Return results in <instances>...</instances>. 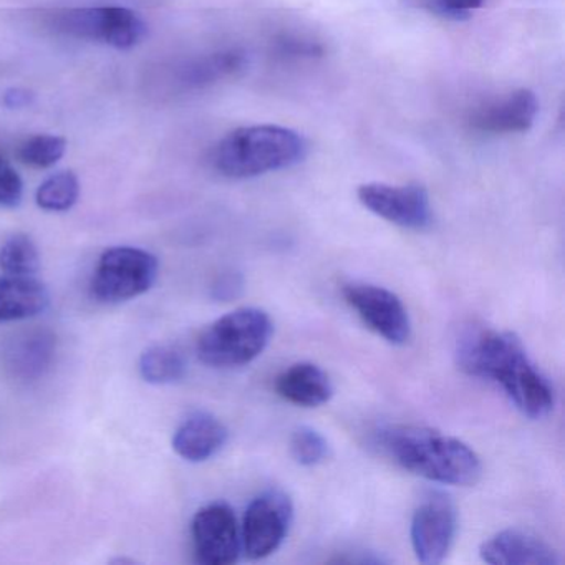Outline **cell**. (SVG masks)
<instances>
[{
    "mask_svg": "<svg viewBox=\"0 0 565 565\" xmlns=\"http://www.w3.org/2000/svg\"><path fill=\"white\" fill-rule=\"evenodd\" d=\"M486 0H428L429 9L441 18L465 21L484 6Z\"/></svg>",
    "mask_w": 565,
    "mask_h": 565,
    "instance_id": "d4e9b609",
    "label": "cell"
},
{
    "mask_svg": "<svg viewBox=\"0 0 565 565\" xmlns=\"http://www.w3.org/2000/svg\"><path fill=\"white\" fill-rule=\"evenodd\" d=\"M307 157L302 135L277 125L237 128L214 147V170L231 180H249L276 171L289 170Z\"/></svg>",
    "mask_w": 565,
    "mask_h": 565,
    "instance_id": "3957f363",
    "label": "cell"
},
{
    "mask_svg": "<svg viewBox=\"0 0 565 565\" xmlns=\"http://www.w3.org/2000/svg\"><path fill=\"white\" fill-rule=\"evenodd\" d=\"M290 455L296 459L297 465L303 468H316L329 458V441L317 429L300 426L290 438Z\"/></svg>",
    "mask_w": 565,
    "mask_h": 565,
    "instance_id": "603a6c76",
    "label": "cell"
},
{
    "mask_svg": "<svg viewBox=\"0 0 565 565\" xmlns=\"http://www.w3.org/2000/svg\"><path fill=\"white\" fill-rule=\"evenodd\" d=\"M230 439V429L217 416L207 412L191 413L173 435V449L190 462H204L214 458Z\"/></svg>",
    "mask_w": 565,
    "mask_h": 565,
    "instance_id": "5bb4252c",
    "label": "cell"
},
{
    "mask_svg": "<svg viewBox=\"0 0 565 565\" xmlns=\"http://www.w3.org/2000/svg\"><path fill=\"white\" fill-rule=\"evenodd\" d=\"M81 196V181L72 171H61L39 186L35 201L49 213H65L77 204Z\"/></svg>",
    "mask_w": 565,
    "mask_h": 565,
    "instance_id": "ffe728a7",
    "label": "cell"
},
{
    "mask_svg": "<svg viewBox=\"0 0 565 565\" xmlns=\"http://www.w3.org/2000/svg\"><path fill=\"white\" fill-rule=\"evenodd\" d=\"M241 290H243V277L236 273L224 274V276L220 277L217 282L214 284V297L220 300L234 299Z\"/></svg>",
    "mask_w": 565,
    "mask_h": 565,
    "instance_id": "4316f807",
    "label": "cell"
},
{
    "mask_svg": "<svg viewBox=\"0 0 565 565\" xmlns=\"http://www.w3.org/2000/svg\"><path fill=\"white\" fill-rule=\"evenodd\" d=\"M39 269L41 254L28 234H14L0 247V270L6 276L34 277Z\"/></svg>",
    "mask_w": 565,
    "mask_h": 565,
    "instance_id": "d6986e66",
    "label": "cell"
},
{
    "mask_svg": "<svg viewBox=\"0 0 565 565\" xmlns=\"http://www.w3.org/2000/svg\"><path fill=\"white\" fill-rule=\"evenodd\" d=\"M455 356L466 375L501 386L512 405L527 418L542 419L554 409L551 382L532 362L515 333L469 327L456 340Z\"/></svg>",
    "mask_w": 565,
    "mask_h": 565,
    "instance_id": "6da1fadb",
    "label": "cell"
},
{
    "mask_svg": "<svg viewBox=\"0 0 565 565\" xmlns=\"http://www.w3.org/2000/svg\"><path fill=\"white\" fill-rule=\"evenodd\" d=\"M24 196V183L18 171L0 158V206L15 207Z\"/></svg>",
    "mask_w": 565,
    "mask_h": 565,
    "instance_id": "cb8c5ba5",
    "label": "cell"
},
{
    "mask_svg": "<svg viewBox=\"0 0 565 565\" xmlns=\"http://www.w3.org/2000/svg\"><path fill=\"white\" fill-rule=\"evenodd\" d=\"M343 299L355 310L366 329L390 345H406L412 339L408 310L392 290L373 284L352 282L343 287Z\"/></svg>",
    "mask_w": 565,
    "mask_h": 565,
    "instance_id": "ba28073f",
    "label": "cell"
},
{
    "mask_svg": "<svg viewBox=\"0 0 565 565\" xmlns=\"http://www.w3.org/2000/svg\"><path fill=\"white\" fill-rule=\"evenodd\" d=\"M279 51L282 55H289V57H313L319 55L322 49L313 42L299 41V39H282L279 42Z\"/></svg>",
    "mask_w": 565,
    "mask_h": 565,
    "instance_id": "484cf974",
    "label": "cell"
},
{
    "mask_svg": "<svg viewBox=\"0 0 565 565\" xmlns=\"http://www.w3.org/2000/svg\"><path fill=\"white\" fill-rule=\"evenodd\" d=\"M31 100V95L24 90H12L6 95V105L11 108L24 107Z\"/></svg>",
    "mask_w": 565,
    "mask_h": 565,
    "instance_id": "83f0119b",
    "label": "cell"
},
{
    "mask_svg": "<svg viewBox=\"0 0 565 565\" xmlns=\"http://www.w3.org/2000/svg\"><path fill=\"white\" fill-rule=\"evenodd\" d=\"M247 57L243 51H226L201 58L188 71V82L194 85L211 84L239 74L246 68Z\"/></svg>",
    "mask_w": 565,
    "mask_h": 565,
    "instance_id": "44dd1931",
    "label": "cell"
},
{
    "mask_svg": "<svg viewBox=\"0 0 565 565\" xmlns=\"http://www.w3.org/2000/svg\"><path fill=\"white\" fill-rule=\"evenodd\" d=\"M67 150V141L57 135H35L19 148L18 157L22 163L39 170L54 167Z\"/></svg>",
    "mask_w": 565,
    "mask_h": 565,
    "instance_id": "7402d4cb",
    "label": "cell"
},
{
    "mask_svg": "<svg viewBox=\"0 0 565 565\" xmlns=\"http://www.w3.org/2000/svg\"><path fill=\"white\" fill-rule=\"evenodd\" d=\"M537 114L539 102L534 92L521 88L476 108L469 124L481 134H525L531 130Z\"/></svg>",
    "mask_w": 565,
    "mask_h": 565,
    "instance_id": "7c38bea8",
    "label": "cell"
},
{
    "mask_svg": "<svg viewBox=\"0 0 565 565\" xmlns=\"http://www.w3.org/2000/svg\"><path fill=\"white\" fill-rule=\"evenodd\" d=\"M356 198L370 213L403 230L423 231L433 221L429 194L422 184H362Z\"/></svg>",
    "mask_w": 565,
    "mask_h": 565,
    "instance_id": "30bf717a",
    "label": "cell"
},
{
    "mask_svg": "<svg viewBox=\"0 0 565 565\" xmlns=\"http://www.w3.org/2000/svg\"><path fill=\"white\" fill-rule=\"evenodd\" d=\"M188 363L177 349L153 345L140 356V375L150 385H173L186 375Z\"/></svg>",
    "mask_w": 565,
    "mask_h": 565,
    "instance_id": "ac0fdd59",
    "label": "cell"
},
{
    "mask_svg": "<svg viewBox=\"0 0 565 565\" xmlns=\"http://www.w3.org/2000/svg\"><path fill=\"white\" fill-rule=\"evenodd\" d=\"M194 554L204 565H231L243 552L241 527L233 508L226 502L204 505L191 522Z\"/></svg>",
    "mask_w": 565,
    "mask_h": 565,
    "instance_id": "8fae6325",
    "label": "cell"
},
{
    "mask_svg": "<svg viewBox=\"0 0 565 565\" xmlns=\"http://www.w3.org/2000/svg\"><path fill=\"white\" fill-rule=\"evenodd\" d=\"M458 531V511L455 502L433 492L416 508L412 519L413 552L422 564L438 565L448 557Z\"/></svg>",
    "mask_w": 565,
    "mask_h": 565,
    "instance_id": "9c48e42d",
    "label": "cell"
},
{
    "mask_svg": "<svg viewBox=\"0 0 565 565\" xmlns=\"http://www.w3.org/2000/svg\"><path fill=\"white\" fill-rule=\"evenodd\" d=\"M274 335L266 310L243 307L214 320L196 343L198 359L211 369H239L263 355Z\"/></svg>",
    "mask_w": 565,
    "mask_h": 565,
    "instance_id": "277c9868",
    "label": "cell"
},
{
    "mask_svg": "<svg viewBox=\"0 0 565 565\" xmlns=\"http://www.w3.org/2000/svg\"><path fill=\"white\" fill-rule=\"evenodd\" d=\"M51 303V294L34 277H0V323L19 322L41 316Z\"/></svg>",
    "mask_w": 565,
    "mask_h": 565,
    "instance_id": "2e32d148",
    "label": "cell"
},
{
    "mask_svg": "<svg viewBox=\"0 0 565 565\" xmlns=\"http://www.w3.org/2000/svg\"><path fill=\"white\" fill-rule=\"evenodd\" d=\"M55 34L82 41L102 42L118 51H130L147 38L148 28L137 12L118 6L58 9L44 18Z\"/></svg>",
    "mask_w": 565,
    "mask_h": 565,
    "instance_id": "5b68a950",
    "label": "cell"
},
{
    "mask_svg": "<svg viewBox=\"0 0 565 565\" xmlns=\"http://www.w3.org/2000/svg\"><path fill=\"white\" fill-rule=\"evenodd\" d=\"M160 273L157 256L138 247L105 250L92 277V296L102 303H121L147 294Z\"/></svg>",
    "mask_w": 565,
    "mask_h": 565,
    "instance_id": "8992f818",
    "label": "cell"
},
{
    "mask_svg": "<svg viewBox=\"0 0 565 565\" xmlns=\"http://www.w3.org/2000/svg\"><path fill=\"white\" fill-rule=\"evenodd\" d=\"M294 504L280 489H267L250 501L241 525L243 552L250 561H260L279 551L289 535Z\"/></svg>",
    "mask_w": 565,
    "mask_h": 565,
    "instance_id": "52a82bcc",
    "label": "cell"
},
{
    "mask_svg": "<svg viewBox=\"0 0 565 565\" xmlns=\"http://www.w3.org/2000/svg\"><path fill=\"white\" fill-rule=\"evenodd\" d=\"M276 392L287 403L302 408H317L332 398L333 383L326 370L316 363L299 362L277 376Z\"/></svg>",
    "mask_w": 565,
    "mask_h": 565,
    "instance_id": "9a60e30c",
    "label": "cell"
},
{
    "mask_svg": "<svg viewBox=\"0 0 565 565\" xmlns=\"http://www.w3.org/2000/svg\"><path fill=\"white\" fill-rule=\"evenodd\" d=\"M55 337L47 330H32L18 337L8 350V369L31 382L44 375L54 360Z\"/></svg>",
    "mask_w": 565,
    "mask_h": 565,
    "instance_id": "e0dca14e",
    "label": "cell"
},
{
    "mask_svg": "<svg viewBox=\"0 0 565 565\" xmlns=\"http://www.w3.org/2000/svg\"><path fill=\"white\" fill-rule=\"evenodd\" d=\"M482 561L492 565H558L561 557L554 547L531 532L505 529L482 542Z\"/></svg>",
    "mask_w": 565,
    "mask_h": 565,
    "instance_id": "4fadbf2b",
    "label": "cell"
},
{
    "mask_svg": "<svg viewBox=\"0 0 565 565\" xmlns=\"http://www.w3.org/2000/svg\"><path fill=\"white\" fill-rule=\"evenodd\" d=\"M376 446L399 468L438 484L469 488L482 478L478 452L438 429L388 425L376 433Z\"/></svg>",
    "mask_w": 565,
    "mask_h": 565,
    "instance_id": "7a4b0ae2",
    "label": "cell"
}]
</instances>
